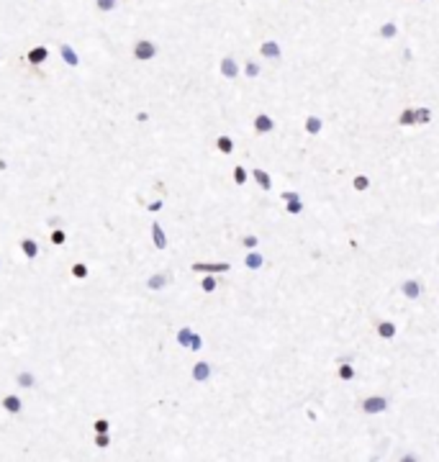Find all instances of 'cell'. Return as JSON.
I'll return each instance as SVG.
<instances>
[{
	"label": "cell",
	"instance_id": "obj_16",
	"mask_svg": "<svg viewBox=\"0 0 439 462\" xmlns=\"http://www.w3.org/2000/svg\"><path fill=\"white\" fill-rule=\"evenodd\" d=\"M337 377H339V380H344V383H349V380H355V377H357V370H355V365H349V362H339V367H337Z\"/></svg>",
	"mask_w": 439,
	"mask_h": 462
},
{
	"label": "cell",
	"instance_id": "obj_22",
	"mask_svg": "<svg viewBox=\"0 0 439 462\" xmlns=\"http://www.w3.org/2000/svg\"><path fill=\"white\" fill-rule=\"evenodd\" d=\"M216 149L221 154H234V139L231 137H219L216 139Z\"/></svg>",
	"mask_w": 439,
	"mask_h": 462
},
{
	"label": "cell",
	"instance_id": "obj_11",
	"mask_svg": "<svg viewBox=\"0 0 439 462\" xmlns=\"http://www.w3.org/2000/svg\"><path fill=\"white\" fill-rule=\"evenodd\" d=\"M59 54H62V59H65L69 67H80V57H77V51L69 47V44H59Z\"/></svg>",
	"mask_w": 439,
	"mask_h": 462
},
{
	"label": "cell",
	"instance_id": "obj_38",
	"mask_svg": "<svg viewBox=\"0 0 439 462\" xmlns=\"http://www.w3.org/2000/svg\"><path fill=\"white\" fill-rule=\"evenodd\" d=\"M162 205H165V201H154V203H149L147 208H149L152 213H157V211H162Z\"/></svg>",
	"mask_w": 439,
	"mask_h": 462
},
{
	"label": "cell",
	"instance_id": "obj_23",
	"mask_svg": "<svg viewBox=\"0 0 439 462\" xmlns=\"http://www.w3.org/2000/svg\"><path fill=\"white\" fill-rule=\"evenodd\" d=\"M414 113H416V123H421V126L432 123V108L421 105V108H414Z\"/></svg>",
	"mask_w": 439,
	"mask_h": 462
},
{
	"label": "cell",
	"instance_id": "obj_37",
	"mask_svg": "<svg viewBox=\"0 0 439 462\" xmlns=\"http://www.w3.org/2000/svg\"><path fill=\"white\" fill-rule=\"evenodd\" d=\"M93 427H95V431H108V429H111V424L105 421V419H98V421L93 424Z\"/></svg>",
	"mask_w": 439,
	"mask_h": 462
},
{
	"label": "cell",
	"instance_id": "obj_14",
	"mask_svg": "<svg viewBox=\"0 0 439 462\" xmlns=\"http://www.w3.org/2000/svg\"><path fill=\"white\" fill-rule=\"evenodd\" d=\"M21 252L26 259H36L39 257V241L34 239H21Z\"/></svg>",
	"mask_w": 439,
	"mask_h": 462
},
{
	"label": "cell",
	"instance_id": "obj_32",
	"mask_svg": "<svg viewBox=\"0 0 439 462\" xmlns=\"http://www.w3.org/2000/svg\"><path fill=\"white\" fill-rule=\"evenodd\" d=\"M247 177H249V172L241 167V165H236V167H234V183H236V185H244Z\"/></svg>",
	"mask_w": 439,
	"mask_h": 462
},
{
	"label": "cell",
	"instance_id": "obj_39",
	"mask_svg": "<svg viewBox=\"0 0 439 462\" xmlns=\"http://www.w3.org/2000/svg\"><path fill=\"white\" fill-rule=\"evenodd\" d=\"M59 221H62V219H57V216H54V219H49V226H54V229H57Z\"/></svg>",
	"mask_w": 439,
	"mask_h": 462
},
{
	"label": "cell",
	"instance_id": "obj_1",
	"mask_svg": "<svg viewBox=\"0 0 439 462\" xmlns=\"http://www.w3.org/2000/svg\"><path fill=\"white\" fill-rule=\"evenodd\" d=\"M157 44L154 41H149V39H139L136 44H134V59H139V62H149V59H154L157 57Z\"/></svg>",
	"mask_w": 439,
	"mask_h": 462
},
{
	"label": "cell",
	"instance_id": "obj_20",
	"mask_svg": "<svg viewBox=\"0 0 439 462\" xmlns=\"http://www.w3.org/2000/svg\"><path fill=\"white\" fill-rule=\"evenodd\" d=\"M244 265L249 267V270H259L265 265V257L259 255V252H254V249H249V255L244 257Z\"/></svg>",
	"mask_w": 439,
	"mask_h": 462
},
{
	"label": "cell",
	"instance_id": "obj_19",
	"mask_svg": "<svg viewBox=\"0 0 439 462\" xmlns=\"http://www.w3.org/2000/svg\"><path fill=\"white\" fill-rule=\"evenodd\" d=\"M378 36H380V39H393V36H398V23H396V21H385V23H380Z\"/></svg>",
	"mask_w": 439,
	"mask_h": 462
},
{
	"label": "cell",
	"instance_id": "obj_2",
	"mask_svg": "<svg viewBox=\"0 0 439 462\" xmlns=\"http://www.w3.org/2000/svg\"><path fill=\"white\" fill-rule=\"evenodd\" d=\"M401 293H403V298H408V301H419V298L424 295V283L416 277H408L401 283Z\"/></svg>",
	"mask_w": 439,
	"mask_h": 462
},
{
	"label": "cell",
	"instance_id": "obj_30",
	"mask_svg": "<svg viewBox=\"0 0 439 462\" xmlns=\"http://www.w3.org/2000/svg\"><path fill=\"white\" fill-rule=\"evenodd\" d=\"M87 273H90V270H87L85 262H75V265H72V277H77V280H85V277H87Z\"/></svg>",
	"mask_w": 439,
	"mask_h": 462
},
{
	"label": "cell",
	"instance_id": "obj_31",
	"mask_svg": "<svg viewBox=\"0 0 439 462\" xmlns=\"http://www.w3.org/2000/svg\"><path fill=\"white\" fill-rule=\"evenodd\" d=\"M95 447H111V437H108V431H95Z\"/></svg>",
	"mask_w": 439,
	"mask_h": 462
},
{
	"label": "cell",
	"instance_id": "obj_8",
	"mask_svg": "<svg viewBox=\"0 0 439 462\" xmlns=\"http://www.w3.org/2000/svg\"><path fill=\"white\" fill-rule=\"evenodd\" d=\"M259 57H265V59H280V57H283L280 44H277L275 39L262 41V47H259Z\"/></svg>",
	"mask_w": 439,
	"mask_h": 462
},
{
	"label": "cell",
	"instance_id": "obj_4",
	"mask_svg": "<svg viewBox=\"0 0 439 462\" xmlns=\"http://www.w3.org/2000/svg\"><path fill=\"white\" fill-rule=\"evenodd\" d=\"M231 265L229 262H193V273H211V275H216V273H229Z\"/></svg>",
	"mask_w": 439,
	"mask_h": 462
},
{
	"label": "cell",
	"instance_id": "obj_3",
	"mask_svg": "<svg viewBox=\"0 0 439 462\" xmlns=\"http://www.w3.org/2000/svg\"><path fill=\"white\" fill-rule=\"evenodd\" d=\"M385 409H388V398H383V395H370V398H365V401H362V411L370 413V416L383 413Z\"/></svg>",
	"mask_w": 439,
	"mask_h": 462
},
{
	"label": "cell",
	"instance_id": "obj_7",
	"mask_svg": "<svg viewBox=\"0 0 439 462\" xmlns=\"http://www.w3.org/2000/svg\"><path fill=\"white\" fill-rule=\"evenodd\" d=\"M219 69H221V77H226V80H236L239 77V62L234 57H223Z\"/></svg>",
	"mask_w": 439,
	"mask_h": 462
},
{
	"label": "cell",
	"instance_id": "obj_12",
	"mask_svg": "<svg viewBox=\"0 0 439 462\" xmlns=\"http://www.w3.org/2000/svg\"><path fill=\"white\" fill-rule=\"evenodd\" d=\"M252 177L257 180V185L262 188V190H272V177H270V172H267V170L254 167V170H252Z\"/></svg>",
	"mask_w": 439,
	"mask_h": 462
},
{
	"label": "cell",
	"instance_id": "obj_6",
	"mask_svg": "<svg viewBox=\"0 0 439 462\" xmlns=\"http://www.w3.org/2000/svg\"><path fill=\"white\" fill-rule=\"evenodd\" d=\"M272 131H275V119L272 116H267V113L254 116V134L265 137V134H272Z\"/></svg>",
	"mask_w": 439,
	"mask_h": 462
},
{
	"label": "cell",
	"instance_id": "obj_10",
	"mask_svg": "<svg viewBox=\"0 0 439 462\" xmlns=\"http://www.w3.org/2000/svg\"><path fill=\"white\" fill-rule=\"evenodd\" d=\"M26 59H29V65L39 67V65H44V62L49 59V49L47 47H34L29 54H26Z\"/></svg>",
	"mask_w": 439,
	"mask_h": 462
},
{
	"label": "cell",
	"instance_id": "obj_40",
	"mask_svg": "<svg viewBox=\"0 0 439 462\" xmlns=\"http://www.w3.org/2000/svg\"><path fill=\"white\" fill-rule=\"evenodd\" d=\"M421 3H426V0H421Z\"/></svg>",
	"mask_w": 439,
	"mask_h": 462
},
{
	"label": "cell",
	"instance_id": "obj_13",
	"mask_svg": "<svg viewBox=\"0 0 439 462\" xmlns=\"http://www.w3.org/2000/svg\"><path fill=\"white\" fill-rule=\"evenodd\" d=\"M152 241H154L157 249H167V234L162 231V226H159L157 221L152 223Z\"/></svg>",
	"mask_w": 439,
	"mask_h": 462
},
{
	"label": "cell",
	"instance_id": "obj_27",
	"mask_svg": "<svg viewBox=\"0 0 439 462\" xmlns=\"http://www.w3.org/2000/svg\"><path fill=\"white\" fill-rule=\"evenodd\" d=\"M352 188L357 190V193H365V190L370 188V177H367V175H357L352 180Z\"/></svg>",
	"mask_w": 439,
	"mask_h": 462
},
{
	"label": "cell",
	"instance_id": "obj_35",
	"mask_svg": "<svg viewBox=\"0 0 439 462\" xmlns=\"http://www.w3.org/2000/svg\"><path fill=\"white\" fill-rule=\"evenodd\" d=\"M241 244H244V247H247V249H254V247H257V244H259V239L254 237V234H247V237H244V239H241Z\"/></svg>",
	"mask_w": 439,
	"mask_h": 462
},
{
	"label": "cell",
	"instance_id": "obj_15",
	"mask_svg": "<svg viewBox=\"0 0 439 462\" xmlns=\"http://www.w3.org/2000/svg\"><path fill=\"white\" fill-rule=\"evenodd\" d=\"M167 283H169V275L167 273H157V275H152L147 280V288L149 291H162V288H167Z\"/></svg>",
	"mask_w": 439,
	"mask_h": 462
},
{
	"label": "cell",
	"instance_id": "obj_29",
	"mask_svg": "<svg viewBox=\"0 0 439 462\" xmlns=\"http://www.w3.org/2000/svg\"><path fill=\"white\" fill-rule=\"evenodd\" d=\"M216 285H219V280L213 277L211 273H205L203 283H201V288H203V291H205V293H213V291H216Z\"/></svg>",
	"mask_w": 439,
	"mask_h": 462
},
{
	"label": "cell",
	"instance_id": "obj_5",
	"mask_svg": "<svg viewBox=\"0 0 439 462\" xmlns=\"http://www.w3.org/2000/svg\"><path fill=\"white\" fill-rule=\"evenodd\" d=\"M190 377L195 380V383H208V380L213 377V365L211 362H195Z\"/></svg>",
	"mask_w": 439,
	"mask_h": 462
},
{
	"label": "cell",
	"instance_id": "obj_28",
	"mask_svg": "<svg viewBox=\"0 0 439 462\" xmlns=\"http://www.w3.org/2000/svg\"><path fill=\"white\" fill-rule=\"evenodd\" d=\"M285 211H288L290 216H298V213H303V201H301V198H293V201L285 203Z\"/></svg>",
	"mask_w": 439,
	"mask_h": 462
},
{
	"label": "cell",
	"instance_id": "obj_25",
	"mask_svg": "<svg viewBox=\"0 0 439 462\" xmlns=\"http://www.w3.org/2000/svg\"><path fill=\"white\" fill-rule=\"evenodd\" d=\"M190 339H193V329L190 326H183V329L177 331V344H180V347H190Z\"/></svg>",
	"mask_w": 439,
	"mask_h": 462
},
{
	"label": "cell",
	"instance_id": "obj_36",
	"mask_svg": "<svg viewBox=\"0 0 439 462\" xmlns=\"http://www.w3.org/2000/svg\"><path fill=\"white\" fill-rule=\"evenodd\" d=\"M201 347H203V337H201V334H195V331H193V339H190V347H187V349L198 352Z\"/></svg>",
	"mask_w": 439,
	"mask_h": 462
},
{
	"label": "cell",
	"instance_id": "obj_26",
	"mask_svg": "<svg viewBox=\"0 0 439 462\" xmlns=\"http://www.w3.org/2000/svg\"><path fill=\"white\" fill-rule=\"evenodd\" d=\"M95 8L101 13H113L118 8V0H95Z\"/></svg>",
	"mask_w": 439,
	"mask_h": 462
},
{
	"label": "cell",
	"instance_id": "obj_18",
	"mask_svg": "<svg viewBox=\"0 0 439 462\" xmlns=\"http://www.w3.org/2000/svg\"><path fill=\"white\" fill-rule=\"evenodd\" d=\"M321 129H324V121L319 116H306V134L308 137H319Z\"/></svg>",
	"mask_w": 439,
	"mask_h": 462
},
{
	"label": "cell",
	"instance_id": "obj_21",
	"mask_svg": "<svg viewBox=\"0 0 439 462\" xmlns=\"http://www.w3.org/2000/svg\"><path fill=\"white\" fill-rule=\"evenodd\" d=\"M16 383H18L21 388H34L36 385V375L29 373V370H21V373L16 375Z\"/></svg>",
	"mask_w": 439,
	"mask_h": 462
},
{
	"label": "cell",
	"instance_id": "obj_9",
	"mask_svg": "<svg viewBox=\"0 0 439 462\" xmlns=\"http://www.w3.org/2000/svg\"><path fill=\"white\" fill-rule=\"evenodd\" d=\"M375 331H378V337H380V339L390 342V339H396V337H398V324H393V321H378Z\"/></svg>",
	"mask_w": 439,
	"mask_h": 462
},
{
	"label": "cell",
	"instance_id": "obj_17",
	"mask_svg": "<svg viewBox=\"0 0 439 462\" xmlns=\"http://www.w3.org/2000/svg\"><path fill=\"white\" fill-rule=\"evenodd\" d=\"M0 403H3V409H5L8 413H21V409H23L21 398H18V395H13V393H11V395H5Z\"/></svg>",
	"mask_w": 439,
	"mask_h": 462
},
{
	"label": "cell",
	"instance_id": "obj_33",
	"mask_svg": "<svg viewBox=\"0 0 439 462\" xmlns=\"http://www.w3.org/2000/svg\"><path fill=\"white\" fill-rule=\"evenodd\" d=\"M244 75H247V77H252V80L259 77V65H257L254 59H249L247 65H244Z\"/></svg>",
	"mask_w": 439,
	"mask_h": 462
},
{
	"label": "cell",
	"instance_id": "obj_24",
	"mask_svg": "<svg viewBox=\"0 0 439 462\" xmlns=\"http://www.w3.org/2000/svg\"><path fill=\"white\" fill-rule=\"evenodd\" d=\"M398 126H416V113H414V108H406V111H401V116H398Z\"/></svg>",
	"mask_w": 439,
	"mask_h": 462
},
{
	"label": "cell",
	"instance_id": "obj_34",
	"mask_svg": "<svg viewBox=\"0 0 439 462\" xmlns=\"http://www.w3.org/2000/svg\"><path fill=\"white\" fill-rule=\"evenodd\" d=\"M65 241H67V234L62 231V229H54V231H51V244H57V247H62Z\"/></svg>",
	"mask_w": 439,
	"mask_h": 462
}]
</instances>
